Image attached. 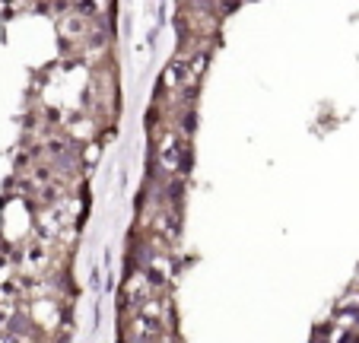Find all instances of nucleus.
<instances>
[{
    "label": "nucleus",
    "instance_id": "f257e3e1",
    "mask_svg": "<svg viewBox=\"0 0 359 343\" xmlns=\"http://www.w3.org/2000/svg\"><path fill=\"white\" fill-rule=\"evenodd\" d=\"M159 159L165 162V166H175V159H178V150H175L172 143H165V147L159 150Z\"/></svg>",
    "mask_w": 359,
    "mask_h": 343
},
{
    "label": "nucleus",
    "instance_id": "f03ea898",
    "mask_svg": "<svg viewBox=\"0 0 359 343\" xmlns=\"http://www.w3.org/2000/svg\"><path fill=\"white\" fill-rule=\"evenodd\" d=\"M0 343H19L16 337H10V334H6V337H0Z\"/></svg>",
    "mask_w": 359,
    "mask_h": 343
}]
</instances>
